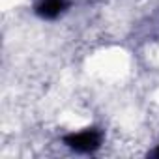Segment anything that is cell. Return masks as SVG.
Returning a JSON list of instances; mask_svg holds the SVG:
<instances>
[{"label":"cell","instance_id":"obj_1","mask_svg":"<svg viewBox=\"0 0 159 159\" xmlns=\"http://www.w3.org/2000/svg\"><path fill=\"white\" fill-rule=\"evenodd\" d=\"M66 146H69L75 152H81V153H90L96 152L101 146V131L96 127H88L84 131H79V133H71L64 139Z\"/></svg>","mask_w":159,"mask_h":159},{"label":"cell","instance_id":"obj_2","mask_svg":"<svg viewBox=\"0 0 159 159\" xmlns=\"http://www.w3.org/2000/svg\"><path fill=\"white\" fill-rule=\"evenodd\" d=\"M66 0H39V4L36 6V13L41 19H56L66 10Z\"/></svg>","mask_w":159,"mask_h":159},{"label":"cell","instance_id":"obj_3","mask_svg":"<svg viewBox=\"0 0 159 159\" xmlns=\"http://www.w3.org/2000/svg\"><path fill=\"white\" fill-rule=\"evenodd\" d=\"M153 155H155V157H159V148H155V150H153Z\"/></svg>","mask_w":159,"mask_h":159}]
</instances>
